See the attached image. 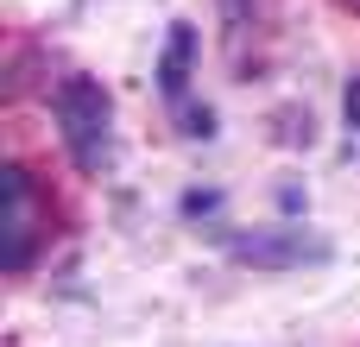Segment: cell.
<instances>
[{"instance_id":"cell-1","label":"cell","mask_w":360,"mask_h":347,"mask_svg":"<svg viewBox=\"0 0 360 347\" xmlns=\"http://www.w3.org/2000/svg\"><path fill=\"white\" fill-rule=\"evenodd\" d=\"M57 126H63L70 158H76L82 171H101V158H108V126H114L108 89L89 82V76H70V82L57 89Z\"/></svg>"},{"instance_id":"cell-2","label":"cell","mask_w":360,"mask_h":347,"mask_svg":"<svg viewBox=\"0 0 360 347\" xmlns=\"http://www.w3.org/2000/svg\"><path fill=\"white\" fill-rule=\"evenodd\" d=\"M0 196H6V266H25V253H32V177L19 164H6Z\"/></svg>"},{"instance_id":"cell-3","label":"cell","mask_w":360,"mask_h":347,"mask_svg":"<svg viewBox=\"0 0 360 347\" xmlns=\"http://www.w3.org/2000/svg\"><path fill=\"white\" fill-rule=\"evenodd\" d=\"M240 266H304V259H329L323 240H304V234H253V240H234L228 247Z\"/></svg>"},{"instance_id":"cell-4","label":"cell","mask_w":360,"mask_h":347,"mask_svg":"<svg viewBox=\"0 0 360 347\" xmlns=\"http://www.w3.org/2000/svg\"><path fill=\"white\" fill-rule=\"evenodd\" d=\"M190 51H196V32L190 25H171V51H165V89L177 95L184 76H190Z\"/></svg>"}]
</instances>
